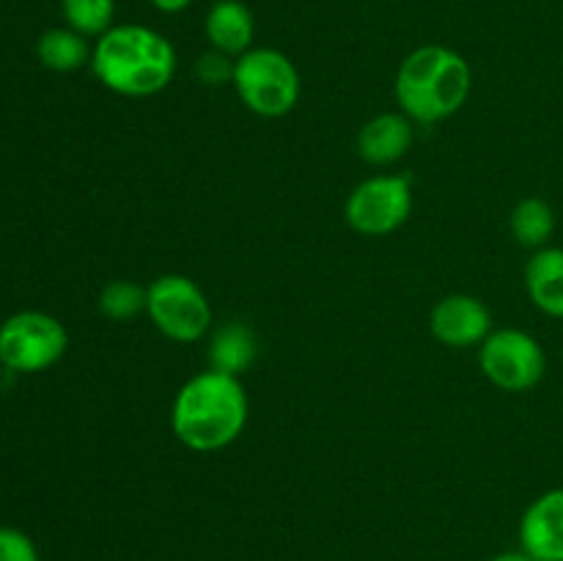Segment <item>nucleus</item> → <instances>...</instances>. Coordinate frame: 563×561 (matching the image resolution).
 <instances>
[{
    "mask_svg": "<svg viewBox=\"0 0 563 561\" xmlns=\"http://www.w3.org/2000/svg\"><path fill=\"white\" fill-rule=\"evenodd\" d=\"M247 424V396L234 374L207 372L187 380L170 407V427L192 451H220L234 443Z\"/></svg>",
    "mask_w": 563,
    "mask_h": 561,
    "instance_id": "f257e3e1",
    "label": "nucleus"
},
{
    "mask_svg": "<svg viewBox=\"0 0 563 561\" xmlns=\"http://www.w3.org/2000/svg\"><path fill=\"white\" fill-rule=\"evenodd\" d=\"M91 72L121 97H154L174 80L176 50L146 25H113L93 44Z\"/></svg>",
    "mask_w": 563,
    "mask_h": 561,
    "instance_id": "f03ea898",
    "label": "nucleus"
},
{
    "mask_svg": "<svg viewBox=\"0 0 563 561\" xmlns=\"http://www.w3.org/2000/svg\"><path fill=\"white\" fill-rule=\"evenodd\" d=\"M473 72L456 50L423 44L401 61L396 72V102L416 124L451 119L471 97Z\"/></svg>",
    "mask_w": 563,
    "mask_h": 561,
    "instance_id": "7ed1b4c3",
    "label": "nucleus"
},
{
    "mask_svg": "<svg viewBox=\"0 0 563 561\" xmlns=\"http://www.w3.org/2000/svg\"><path fill=\"white\" fill-rule=\"evenodd\" d=\"M231 86L247 110L264 119H280L300 99V72L280 50L251 47L234 61Z\"/></svg>",
    "mask_w": 563,
    "mask_h": 561,
    "instance_id": "20e7f679",
    "label": "nucleus"
},
{
    "mask_svg": "<svg viewBox=\"0 0 563 561\" xmlns=\"http://www.w3.org/2000/svg\"><path fill=\"white\" fill-rule=\"evenodd\" d=\"M146 314L159 333L179 344L198 341L212 324V306L203 289L179 273H165L146 286Z\"/></svg>",
    "mask_w": 563,
    "mask_h": 561,
    "instance_id": "39448f33",
    "label": "nucleus"
},
{
    "mask_svg": "<svg viewBox=\"0 0 563 561\" xmlns=\"http://www.w3.org/2000/svg\"><path fill=\"white\" fill-rule=\"evenodd\" d=\"M69 346L60 319L44 311H16L0 324V363L16 374L55 366Z\"/></svg>",
    "mask_w": 563,
    "mask_h": 561,
    "instance_id": "423d86ee",
    "label": "nucleus"
},
{
    "mask_svg": "<svg viewBox=\"0 0 563 561\" xmlns=\"http://www.w3.org/2000/svg\"><path fill=\"white\" fill-rule=\"evenodd\" d=\"M478 366H482L484 377L498 385L500 391L522 394L542 383L544 372H548V355H544L542 344L526 330L500 328L482 341Z\"/></svg>",
    "mask_w": 563,
    "mask_h": 561,
    "instance_id": "0eeeda50",
    "label": "nucleus"
},
{
    "mask_svg": "<svg viewBox=\"0 0 563 561\" xmlns=\"http://www.w3.org/2000/svg\"><path fill=\"white\" fill-rule=\"evenodd\" d=\"M412 212V185L407 176L379 174L350 193L344 218L363 237H385L407 223Z\"/></svg>",
    "mask_w": 563,
    "mask_h": 561,
    "instance_id": "6e6552de",
    "label": "nucleus"
},
{
    "mask_svg": "<svg viewBox=\"0 0 563 561\" xmlns=\"http://www.w3.org/2000/svg\"><path fill=\"white\" fill-rule=\"evenodd\" d=\"M429 330L445 346H476L493 333V314L478 297L449 295L429 314Z\"/></svg>",
    "mask_w": 563,
    "mask_h": 561,
    "instance_id": "1a4fd4ad",
    "label": "nucleus"
},
{
    "mask_svg": "<svg viewBox=\"0 0 563 561\" xmlns=\"http://www.w3.org/2000/svg\"><path fill=\"white\" fill-rule=\"evenodd\" d=\"M520 544L533 561H563V487L531 501L520 520Z\"/></svg>",
    "mask_w": 563,
    "mask_h": 561,
    "instance_id": "9d476101",
    "label": "nucleus"
},
{
    "mask_svg": "<svg viewBox=\"0 0 563 561\" xmlns=\"http://www.w3.org/2000/svg\"><path fill=\"white\" fill-rule=\"evenodd\" d=\"M416 141V121L405 113H379L357 132V152L368 165H394Z\"/></svg>",
    "mask_w": 563,
    "mask_h": 561,
    "instance_id": "9b49d317",
    "label": "nucleus"
},
{
    "mask_svg": "<svg viewBox=\"0 0 563 561\" xmlns=\"http://www.w3.org/2000/svg\"><path fill=\"white\" fill-rule=\"evenodd\" d=\"M203 31H207L212 50L240 58L242 53L251 50L253 36H256V20L242 0H218L207 11Z\"/></svg>",
    "mask_w": 563,
    "mask_h": 561,
    "instance_id": "f8f14e48",
    "label": "nucleus"
},
{
    "mask_svg": "<svg viewBox=\"0 0 563 561\" xmlns=\"http://www.w3.org/2000/svg\"><path fill=\"white\" fill-rule=\"evenodd\" d=\"M526 289L539 311L563 319V248H539L528 258Z\"/></svg>",
    "mask_w": 563,
    "mask_h": 561,
    "instance_id": "ddd939ff",
    "label": "nucleus"
},
{
    "mask_svg": "<svg viewBox=\"0 0 563 561\" xmlns=\"http://www.w3.org/2000/svg\"><path fill=\"white\" fill-rule=\"evenodd\" d=\"M258 355L256 336L247 324L242 322H229L212 336L209 341V369L223 374H234L240 377L242 372L253 366Z\"/></svg>",
    "mask_w": 563,
    "mask_h": 561,
    "instance_id": "4468645a",
    "label": "nucleus"
},
{
    "mask_svg": "<svg viewBox=\"0 0 563 561\" xmlns=\"http://www.w3.org/2000/svg\"><path fill=\"white\" fill-rule=\"evenodd\" d=\"M93 47L88 44V38L82 33L66 28H49L38 36L36 42V55L42 61V66H47L49 72H77L86 64H91Z\"/></svg>",
    "mask_w": 563,
    "mask_h": 561,
    "instance_id": "2eb2a0df",
    "label": "nucleus"
},
{
    "mask_svg": "<svg viewBox=\"0 0 563 561\" xmlns=\"http://www.w3.org/2000/svg\"><path fill=\"white\" fill-rule=\"evenodd\" d=\"M509 226L511 234H515V240L520 242V245L539 251V248H548V240L553 237L555 212L544 198L528 196L515 204Z\"/></svg>",
    "mask_w": 563,
    "mask_h": 561,
    "instance_id": "dca6fc26",
    "label": "nucleus"
},
{
    "mask_svg": "<svg viewBox=\"0 0 563 561\" xmlns=\"http://www.w3.org/2000/svg\"><path fill=\"white\" fill-rule=\"evenodd\" d=\"M60 11L71 31L99 38L113 28L115 0H60Z\"/></svg>",
    "mask_w": 563,
    "mask_h": 561,
    "instance_id": "f3484780",
    "label": "nucleus"
},
{
    "mask_svg": "<svg viewBox=\"0 0 563 561\" xmlns=\"http://www.w3.org/2000/svg\"><path fill=\"white\" fill-rule=\"evenodd\" d=\"M146 311V286L132 280H113L99 292V314L108 319H132Z\"/></svg>",
    "mask_w": 563,
    "mask_h": 561,
    "instance_id": "a211bd4d",
    "label": "nucleus"
},
{
    "mask_svg": "<svg viewBox=\"0 0 563 561\" xmlns=\"http://www.w3.org/2000/svg\"><path fill=\"white\" fill-rule=\"evenodd\" d=\"M0 561H38V550L25 531L0 526Z\"/></svg>",
    "mask_w": 563,
    "mask_h": 561,
    "instance_id": "6ab92c4d",
    "label": "nucleus"
},
{
    "mask_svg": "<svg viewBox=\"0 0 563 561\" xmlns=\"http://www.w3.org/2000/svg\"><path fill=\"white\" fill-rule=\"evenodd\" d=\"M234 61L231 55L218 53V50H209L201 61H198V77L209 86H218V82H231L234 80Z\"/></svg>",
    "mask_w": 563,
    "mask_h": 561,
    "instance_id": "aec40b11",
    "label": "nucleus"
},
{
    "mask_svg": "<svg viewBox=\"0 0 563 561\" xmlns=\"http://www.w3.org/2000/svg\"><path fill=\"white\" fill-rule=\"evenodd\" d=\"M148 3L157 11H163V14H179V11H185L192 0H148Z\"/></svg>",
    "mask_w": 563,
    "mask_h": 561,
    "instance_id": "412c9836",
    "label": "nucleus"
},
{
    "mask_svg": "<svg viewBox=\"0 0 563 561\" xmlns=\"http://www.w3.org/2000/svg\"><path fill=\"white\" fill-rule=\"evenodd\" d=\"M489 561H533V559L526 553V550H511V553L493 556V559H489Z\"/></svg>",
    "mask_w": 563,
    "mask_h": 561,
    "instance_id": "4be33fe9",
    "label": "nucleus"
}]
</instances>
